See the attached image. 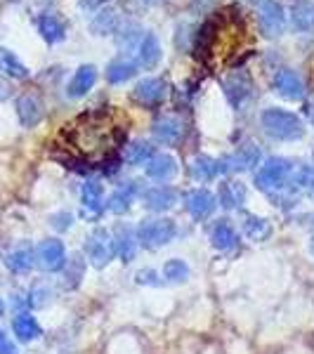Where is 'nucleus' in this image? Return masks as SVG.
Listing matches in <instances>:
<instances>
[{"instance_id": "b1692460", "label": "nucleus", "mask_w": 314, "mask_h": 354, "mask_svg": "<svg viewBox=\"0 0 314 354\" xmlns=\"http://www.w3.org/2000/svg\"><path fill=\"white\" fill-rule=\"evenodd\" d=\"M210 241L218 250H232L234 245H237V232H234V227L227 225V220H220L218 225L210 230Z\"/></svg>"}, {"instance_id": "6e6552de", "label": "nucleus", "mask_w": 314, "mask_h": 354, "mask_svg": "<svg viewBox=\"0 0 314 354\" xmlns=\"http://www.w3.org/2000/svg\"><path fill=\"white\" fill-rule=\"evenodd\" d=\"M222 90L232 106H241L253 93V81L246 71H234L227 78H222Z\"/></svg>"}, {"instance_id": "20e7f679", "label": "nucleus", "mask_w": 314, "mask_h": 354, "mask_svg": "<svg viewBox=\"0 0 314 354\" xmlns=\"http://www.w3.org/2000/svg\"><path fill=\"white\" fill-rule=\"evenodd\" d=\"M178 234V227H175L173 220L161 218V220H145L137 230V241H140L145 248H158V245L170 243Z\"/></svg>"}, {"instance_id": "cd10ccee", "label": "nucleus", "mask_w": 314, "mask_h": 354, "mask_svg": "<svg viewBox=\"0 0 314 354\" xmlns=\"http://www.w3.org/2000/svg\"><path fill=\"white\" fill-rule=\"evenodd\" d=\"M190 173H192L194 180L208 182V180H213V177L220 173V168H218V161H215V158H210V156H196L192 161V165H190Z\"/></svg>"}, {"instance_id": "bb28decb", "label": "nucleus", "mask_w": 314, "mask_h": 354, "mask_svg": "<svg viewBox=\"0 0 314 354\" xmlns=\"http://www.w3.org/2000/svg\"><path fill=\"white\" fill-rule=\"evenodd\" d=\"M33 258H36V255H33V250L28 248V245H19V248H15L12 253L5 255V265H8L12 272L21 274V272L31 270Z\"/></svg>"}, {"instance_id": "9d476101", "label": "nucleus", "mask_w": 314, "mask_h": 354, "mask_svg": "<svg viewBox=\"0 0 314 354\" xmlns=\"http://www.w3.org/2000/svg\"><path fill=\"white\" fill-rule=\"evenodd\" d=\"M36 260L41 265V270L45 272H57L66 265V250H64V243L57 241V239H48L38 245L36 250Z\"/></svg>"}, {"instance_id": "72a5a7b5", "label": "nucleus", "mask_w": 314, "mask_h": 354, "mask_svg": "<svg viewBox=\"0 0 314 354\" xmlns=\"http://www.w3.org/2000/svg\"><path fill=\"white\" fill-rule=\"evenodd\" d=\"M163 277L168 279L170 283H180L190 277V267H187V262H182V260H168L163 265Z\"/></svg>"}, {"instance_id": "ddd939ff", "label": "nucleus", "mask_w": 314, "mask_h": 354, "mask_svg": "<svg viewBox=\"0 0 314 354\" xmlns=\"http://www.w3.org/2000/svg\"><path fill=\"white\" fill-rule=\"evenodd\" d=\"M43 113H45V106L38 95L26 93L17 100V116H19V121L24 128H33V125L41 123Z\"/></svg>"}, {"instance_id": "a878e982", "label": "nucleus", "mask_w": 314, "mask_h": 354, "mask_svg": "<svg viewBox=\"0 0 314 354\" xmlns=\"http://www.w3.org/2000/svg\"><path fill=\"white\" fill-rule=\"evenodd\" d=\"M0 71L10 78H17V81H21V78L28 76V68L21 64L19 57L5 48H0Z\"/></svg>"}, {"instance_id": "37998d69", "label": "nucleus", "mask_w": 314, "mask_h": 354, "mask_svg": "<svg viewBox=\"0 0 314 354\" xmlns=\"http://www.w3.org/2000/svg\"><path fill=\"white\" fill-rule=\"evenodd\" d=\"M3 312H5V305H3V300H0V317H3Z\"/></svg>"}, {"instance_id": "f03ea898", "label": "nucleus", "mask_w": 314, "mask_h": 354, "mask_svg": "<svg viewBox=\"0 0 314 354\" xmlns=\"http://www.w3.org/2000/svg\"><path fill=\"white\" fill-rule=\"evenodd\" d=\"M260 125L272 140L281 142H293L300 140L305 135V125H302L300 116H295L293 111L284 109H265L260 116Z\"/></svg>"}, {"instance_id": "f8f14e48", "label": "nucleus", "mask_w": 314, "mask_h": 354, "mask_svg": "<svg viewBox=\"0 0 314 354\" xmlns=\"http://www.w3.org/2000/svg\"><path fill=\"white\" fill-rule=\"evenodd\" d=\"M182 130H185L182 128V121L178 116H173V113H163V116H158L151 125L154 137H156L161 145H168V147L178 145L180 137H182Z\"/></svg>"}, {"instance_id": "c03bdc74", "label": "nucleus", "mask_w": 314, "mask_h": 354, "mask_svg": "<svg viewBox=\"0 0 314 354\" xmlns=\"http://www.w3.org/2000/svg\"><path fill=\"white\" fill-rule=\"evenodd\" d=\"M145 3H149V5H151V3H156V0H145Z\"/></svg>"}, {"instance_id": "e433bc0d", "label": "nucleus", "mask_w": 314, "mask_h": 354, "mask_svg": "<svg viewBox=\"0 0 314 354\" xmlns=\"http://www.w3.org/2000/svg\"><path fill=\"white\" fill-rule=\"evenodd\" d=\"M71 215L68 213H57V215H53V218H50V222H53V227L55 230H59V232H64V230H68V227H71Z\"/></svg>"}, {"instance_id": "39448f33", "label": "nucleus", "mask_w": 314, "mask_h": 354, "mask_svg": "<svg viewBox=\"0 0 314 354\" xmlns=\"http://www.w3.org/2000/svg\"><path fill=\"white\" fill-rule=\"evenodd\" d=\"M255 17H258L260 33L265 38H277L286 28V12L277 0H260L255 8Z\"/></svg>"}, {"instance_id": "423d86ee", "label": "nucleus", "mask_w": 314, "mask_h": 354, "mask_svg": "<svg viewBox=\"0 0 314 354\" xmlns=\"http://www.w3.org/2000/svg\"><path fill=\"white\" fill-rule=\"evenodd\" d=\"M85 253L95 267H107L116 255V241L107 230H95L85 241Z\"/></svg>"}, {"instance_id": "2eb2a0df", "label": "nucleus", "mask_w": 314, "mask_h": 354, "mask_svg": "<svg viewBox=\"0 0 314 354\" xmlns=\"http://www.w3.org/2000/svg\"><path fill=\"white\" fill-rule=\"evenodd\" d=\"M95 81H97V68L93 64H83L76 73H73L71 83L66 85V97L81 100V97H85L90 90H93Z\"/></svg>"}, {"instance_id": "a18cd8bd", "label": "nucleus", "mask_w": 314, "mask_h": 354, "mask_svg": "<svg viewBox=\"0 0 314 354\" xmlns=\"http://www.w3.org/2000/svg\"><path fill=\"white\" fill-rule=\"evenodd\" d=\"M312 253H314V239H312Z\"/></svg>"}, {"instance_id": "79ce46f5", "label": "nucleus", "mask_w": 314, "mask_h": 354, "mask_svg": "<svg viewBox=\"0 0 314 354\" xmlns=\"http://www.w3.org/2000/svg\"><path fill=\"white\" fill-rule=\"evenodd\" d=\"M307 113H310V121L314 123V102H312L310 106H307Z\"/></svg>"}, {"instance_id": "c756f323", "label": "nucleus", "mask_w": 314, "mask_h": 354, "mask_svg": "<svg viewBox=\"0 0 314 354\" xmlns=\"http://www.w3.org/2000/svg\"><path fill=\"white\" fill-rule=\"evenodd\" d=\"M243 232H246V236L253 239V241H265V239H270V234H272V225L265 218L248 215V218L243 220Z\"/></svg>"}, {"instance_id": "a211bd4d", "label": "nucleus", "mask_w": 314, "mask_h": 354, "mask_svg": "<svg viewBox=\"0 0 314 354\" xmlns=\"http://www.w3.org/2000/svg\"><path fill=\"white\" fill-rule=\"evenodd\" d=\"M83 215L85 218H97L104 210V198H102V185L95 180L85 182L83 185Z\"/></svg>"}, {"instance_id": "c85d7f7f", "label": "nucleus", "mask_w": 314, "mask_h": 354, "mask_svg": "<svg viewBox=\"0 0 314 354\" xmlns=\"http://www.w3.org/2000/svg\"><path fill=\"white\" fill-rule=\"evenodd\" d=\"M137 73V66L133 64V62L128 59H113L109 66H107V81L109 83H125L130 81Z\"/></svg>"}, {"instance_id": "7ed1b4c3", "label": "nucleus", "mask_w": 314, "mask_h": 354, "mask_svg": "<svg viewBox=\"0 0 314 354\" xmlns=\"http://www.w3.org/2000/svg\"><path fill=\"white\" fill-rule=\"evenodd\" d=\"M290 175H293V165H290L288 158L274 156V158H267L265 165L255 173V185H258V189L262 192L274 194L286 185Z\"/></svg>"}, {"instance_id": "393cba45", "label": "nucleus", "mask_w": 314, "mask_h": 354, "mask_svg": "<svg viewBox=\"0 0 314 354\" xmlns=\"http://www.w3.org/2000/svg\"><path fill=\"white\" fill-rule=\"evenodd\" d=\"M12 328H15V335L19 340H36L41 338V326H38V322L31 317V314H17L15 322H12Z\"/></svg>"}, {"instance_id": "4468645a", "label": "nucleus", "mask_w": 314, "mask_h": 354, "mask_svg": "<svg viewBox=\"0 0 314 354\" xmlns=\"http://www.w3.org/2000/svg\"><path fill=\"white\" fill-rule=\"evenodd\" d=\"M135 57H137V64L145 66V68H154L161 62V43L154 33H142L140 43L135 48Z\"/></svg>"}, {"instance_id": "f3484780", "label": "nucleus", "mask_w": 314, "mask_h": 354, "mask_svg": "<svg viewBox=\"0 0 314 354\" xmlns=\"http://www.w3.org/2000/svg\"><path fill=\"white\" fill-rule=\"evenodd\" d=\"M290 24L295 31H314V3L312 0H293L290 5Z\"/></svg>"}, {"instance_id": "412c9836", "label": "nucleus", "mask_w": 314, "mask_h": 354, "mask_svg": "<svg viewBox=\"0 0 314 354\" xmlns=\"http://www.w3.org/2000/svg\"><path fill=\"white\" fill-rule=\"evenodd\" d=\"M178 173V161L168 153H161V156H151V161L147 163V175L151 180H158V182H168L170 177H175Z\"/></svg>"}, {"instance_id": "dca6fc26", "label": "nucleus", "mask_w": 314, "mask_h": 354, "mask_svg": "<svg viewBox=\"0 0 314 354\" xmlns=\"http://www.w3.org/2000/svg\"><path fill=\"white\" fill-rule=\"evenodd\" d=\"M185 205H187V210H190L192 218L203 220L213 213L218 203H215V196L208 189H194L185 196Z\"/></svg>"}, {"instance_id": "2f4dec72", "label": "nucleus", "mask_w": 314, "mask_h": 354, "mask_svg": "<svg viewBox=\"0 0 314 354\" xmlns=\"http://www.w3.org/2000/svg\"><path fill=\"white\" fill-rule=\"evenodd\" d=\"M125 161L130 165H142L145 161H151L154 156V147L149 142H133V145L125 147Z\"/></svg>"}, {"instance_id": "f257e3e1", "label": "nucleus", "mask_w": 314, "mask_h": 354, "mask_svg": "<svg viewBox=\"0 0 314 354\" xmlns=\"http://www.w3.org/2000/svg\"><path fill=\"white\" fill-rule=\"evenodd\" d=\"M123 130L125 128L116 123V113L102 109L83 113L76 121L64 125L62 140H64V147L73 156L97 163L111 156L118 142L123 140Z\"/></svg>"}, {"instance_id": "aec40b11", "label": "nucleus", "mask_w": 314, "mask_h": 354, "mask_svg": "<svg viewBox=\"0 0 314 354\" xmlns=\"http://www.w3.org/2000/svg\"><path fill=\"white\" fill-rule=\"evenodd\" d=\"M175 203H178V192L170 189V187H154V189L145 192V205L149 210H156V213L173 208Z\"/></svg>"}, {"instance_id": "58836bf2", "label": "nucleus", "mask_w": 314, "mask_h": 354, "mask_svg": "<svg viewBox=\"0 0 314 354\" xmlns=\"http://www.w3.org/2000/svg\"><path fill=\"white\" fill-rule=\"evenodd\" d=\"M0 354H17V347L12 345V340L0 330Z\"/></svg>"}, {"instance_id": "7c9ffc66", "label": "nucleus", "mask_w": 314, "mask_h": 354, "mask_svg": "<svg viewBox=\"0 0 314 354\" xmlns=\"http://www.w3.org/2000/svg\"><path fill=\"white\" fill-rule=\"evenodd\" d=\"M118 26V17L113 10H102V12L95 15V19L90 21V28L97 36H107V33H113Z\"/></svg>"}, {"instance_id": "4be33fe9", "label": "nucleus", "mask_w": 314, "mask_h": 354, "mask_svg": "<svg viewBox=\"0 0 314 354\" xmlns=\"http://www.w3.org/2000/svg\"><path fill=\"white\" fill-rule=\"evenodd\" d=\"M218 201L222 208H227V210L241 208L243 201H246V187H243V182H237V180L225 182V185L220 187Z\"/></svg>"}, {"instance_id": "ea45409f", "label": "nucleus", "mask_w": 314, "mask_h": 354, "mask_svg": "<svg viewBox=\"0 0 314 354\" xmlns=\"http://www.w3.org/2000/svg\"><path fill=\"white\" fill-rule=\"evenodd\" d=\"M102 3H107V0H83V5H88V8H97Z\"/></svg>"}, {"instance_id": "f704fd0d", "label": "nucleus", "mask_w": 314, "mask_h": 354, "mask_svg": "<svg viewBox=\"0 0 314 354\" xmlns=\"http://www.w3.org/2000/svg\"><path fill=\"white\" fill-rule=\"evenodd\" d=\"M293 185H298L307 196H314V165H302L298 173L293 175Z\"/></svg>"}, {"instance_id": "a19ab883", "label": "nucleus", "mask_w": 314, "mask_h": 354, "mask_svg": "<svg viewBox=\"0 0 314 354\" xmlns=\"http://www.w3.org/2000/svg\"><path fill=\"white\" fill-rule=\"evenodd\" d=\"M5 97H8V85L0 83V100H5Z\"/></svg>"}, {"instance_id": "4c0bfd02", "label": "nucleus", "mask_w": 314, "mask_h": 354, "mask_svg": "<svg viewBox=\"0 0 314 354\" xmlns=\"http://www.w3.org/2000/svg\"><path fill=\"white\" fill-rule=\"evenodd\" d=\"M137 281L140 283H149V286H156V272L154 270H142V272H137Z\"/></svg>"}, {"instance_id": "1a4fd4ad", "label": "nucleus", "mask_w": 314, "mask_h": 354, "mask_svg": "<svg viewBox=\"0 0 314 354\" xmlns=\"http://www.w3.org/2000/svg\"><path fill=\"white\" fill-rule=\"evenodd\" d=\"M272 85H274V93L290 102L302 100V95H305V83H302V78L293 68H279L272 78Z\"/></svg>"}, {"instance_id": "6ab92c4d", "label": "nucleus", "mask_w": 314, "mask_h": 354, "mask_svg": "<svg viewBox=\"0 0 314 354\" xmlns=\"http://www.w3.org/2000/svg\"><path fill=\"white\" fill-rule=\"evenodd\" d=\"M38 31H41V36H43L50 45L62 43V41L66 38V26H64V21H62L59 17L53 15V12H45V15L38 17Z\"/></svg>"}, {"instance_id": "c9c22d12", "label": "nucleus", "mask_w": 314, "mask_h": 354, "mask_svg": "<svg viewBox=\"0 0 314 354\" xmlns=\"http://www.w3.org/2000/svg\"><path fill=\"white\" fill-rule=\"evenodd\" d=\"M83 267H85V262L81 260V255H71L68 267H66V286L68 288L78 286V281H81V277H83Z\"/></svg>"}, {"instance_id": "473e14b6", "label": "nucleus", "mask_w": 314, "mask_h": 354, "mask_svg": "<svg viewBox=\"0 0 314 354\" xmlns=\"http://www.w3.org/2000/svg\"><path fill=\"white\" fill-rule=\"evenodd\" d=\"M133 185H125L121 187V189H116L109 196V201H107V205H109V210L111 213H116V215H123V213H128V208H130V203H133Z\"/></svg>"}, {"instance_id": "0eeeda50", "label": "nucleus", "mask_w": 314, "mask_h": 354, "mask_svg": "<svg viewBox=\"0 0 314 354\" xmlns=\"http://www.w3.org/2000/svg\"><path fill=\"white\" fill-rule=\"evenodd\" d=\"M260 158H262V151L253 145V142H246V145L239 147L232 156L218 161V168H220V173H227V170H230V173H237V170H250L260 163Z\"/></svg>"}, {"instance_id": "5701e85b", "label": "nucleus", "mask_w": 314, "mask_h": 354, "mask_svg": "<svg viewBox=\"0 0 314 354\" xmlns=\"http://www.w3.org/2000/svg\"><path fill=\"white\" fill-rule=\"evenodd\" d=\"M116 253H121L123 262H130L135 258V250H137V236L135 230L130 225H118L116 227Z\"/></svg>"}, {"instance_id": "9b49d317", "label": "nucleus", "mask_w": 314, "mask_h": 354, "mask_svg": "<svg viewBox=\"0 0 314 354\" xmlns=\"http://www.w3.org/2000/svg\"><path fill=\"white\" fill-rule=\"evenodd\" d=\"M165 83L161 78H145L135 85L133 100L142 106H158L165 100Z\"/></svg>"}]
</instances>
